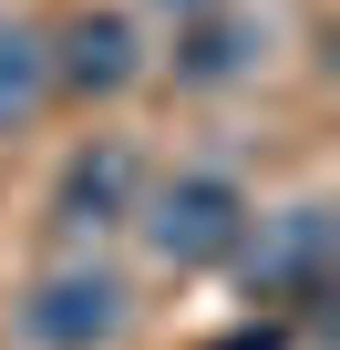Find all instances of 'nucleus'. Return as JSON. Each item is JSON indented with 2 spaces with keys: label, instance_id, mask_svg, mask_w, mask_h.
<instances>
[{
  "label": "nucleus",
  "instance_id": "nucleus-1",
  "mask_svg": "<svg viewBox=\"0 0 340 350\" xmlns=\"http://www.w3.org/2000/svg\"><path fill=\"white\" fill-rule=\"evenodd\" d=\"M237 288H248V309H268V319H319V299H330V278H340V217L309 196V206H278V217H248V237H237Z\"/></svg>",
  "mask_w": 340,
  "mask_h": 350
},
{
  "label": "nucleus",
  "instance_id": "nucleus-2",
  "mask_svg": "<svg viewBox=\"0 0 340 350\" xmlns=\"http://www.w3.org/2000/svg\"><path fill=\"white\" fill-rule=\"evenodd\" d=\"M248 186L237 175H217V165H186V175H165V186H144L134 196V227H144V247L176 268V278H207V268H227L237 258V237H248Z\"/></svg>",
  "mask_w": 340,
  "mask_h": 350
},
{
  "label": "nucleus",
  "instance_id": "nucleus-3",
  "mask_svg": "<svg viewBox=\"0 0 340 350\" xmlns=\"http://www.w3.org/2000/svg\"><path fill=\"white\" fill-rule=\"evenodd\" d=\"M42 42H52V103H124L144 83V31H134V11H114V0L62 11Z\"/></svg>",
  "mask_w": 340,
  "mask_h": 350
},
{
  "label": "nucleus",
  "instance_id": "nucleus-4",
  "mask_svg": "<svg viewBox=\"0 0 340 350\" xmlns=\"http://www.w3.org/2000/svg\"><path fill=\"white\" fill-rule=\"evenodd\" d=\"M134 196H144V154L124 134H83L52 175V227L62 237H114V227H134Z\"/></svg>",
  "mask_w": 340,
  "mask_h": 350
},
{
  "label": "nucleus",
  "instance_id": "nucleus-5",
  "mask_svg": "<svg viewBox=\"0 0 340 350\" xmlns=\"http://www.w3.org/2000/svg\"><path fill=\"white\" fill-rule=\"evenodd\" d=\"M114 329H124V278L103 258H73V268L31 278V299H21V340L31 350H103Z\"/></svg>",
  "mask_w": 340,
  "mask_h": 350
},
{
  "label": "nucleus",
  "instance_id": "nucleus-6",
  "mask_svg": "<svg viewBox=\"0 0 340 350\" xmlns=\"http://www.w3.org/2000/svg\"><path fill=\"white\" fill-rule=\"evenodd\" d=\"M248 62H258V21L237 11V0H207V11L176 21V83H186V93H217V83H237Z\"/></svg>",
  "mask_w": 340,
  "mask_h": 350
},
{
  "label": "nucleus",
  "instance_id": "nucleus-7",
  "mask_svg": "<svg viewBox=\"0 0 340 350\" xmlns=\"http://www.w3.org/2000/svg\"><path fill=\"white\" fill-rule=\"evenodd\" d=\"M52 113V42L42 21H0V144Z\"/></svg>",
  "mask_w": 340,
  "mask_h": 350
},
{
  "label": "nucleus",
  "instance_id": "nucleus-8",
  "mask_svg": "<svg viewBox=\"0 0 340 350\" xmlns=\"http://www.w3.org/2000/svg\"><path fill=\"white\" fill-rule=\"evenodd\" d=\"M196 350H289V319H268V309H248L237 329H217V340H196Z\"/></svg>",
  "mask_w": 340,
  "mask_h": 350
},
{
  "label": "nucleus",
  "instance_id": "nucleus-9",
  "mask_svg": "<svg viewBox=\"0 0 340 350\" xmlns=\"http://www.w3.org/2000/svg\"><path fill=\"white\" fill-rule=\"evenodd\" d=\"M165 11H176V21H186V11H207V0H165Z\"/></svg>",
  "mask_w": 340,
  "mask_h": 350
}]
</instances>
